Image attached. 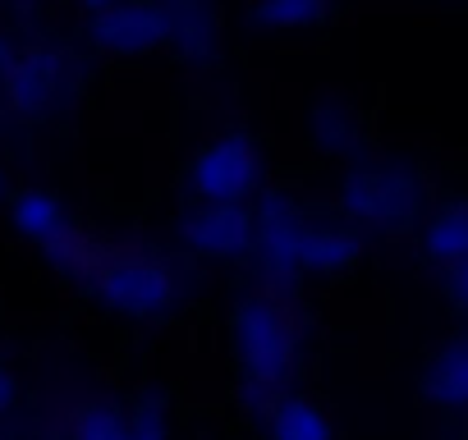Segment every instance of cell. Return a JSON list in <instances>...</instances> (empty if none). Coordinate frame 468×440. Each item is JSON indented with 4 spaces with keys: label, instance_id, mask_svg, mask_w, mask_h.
<instances>
[{
    "label": "cell",
    "instance_id": "cell-13",
    "mask_svg": "<svg viewBox=\"0 0 468 440\" xmlns=\"http://www.w3.org/2000/svg\"><path fill=\"white\" fill-rule=\"evenodd\" d=\"M170 47L188 65H216L220 60V19L207 5H170Z\"/></svg>",
    "mask_w": 468,
    "mask_h": 440
},
{
    "label": "cell",
    "instance_id": "cell-9",
    "mask_svg": "<svg viewBox=\"0 0 468 440\" xmlns=\"http://www.w3.org/2000/svg\"><path fill=\"white\" fill-rule=\"evenodd\" d=\"M170 5H143V0H129V5H92L83 10V33L97 51L111 56H147L156 47H170Z\"/></svg>",
    "mask_w": 468,
    "mask_h": 440
},
{
    "label": "cell",
    "instance_id": "cell-8",
    "mask_svg": "<svg viewBox=\"0 0 468 440\" xmlns=\"http://www.w3.org/2000/svg\"><path fill=\"white\" fill-rule=\"evenodd\" d=\"M175 244L197 262H244L253 257L258 225L253 206H188L175 220Z\"/></svg>",
    "mask_w": 468,
    "mask_h": 440
},
{
    "label": "cell",
    "instance_id": "cell-18",
    "mask_svg": "<svg viewBox=\"0 0 468 440\" xmlns=\"http://www.w3.org/2000/svg\"><path fill=\"white\" fill-rule=\"evenodd\" d=\"M450 299H454V308H459V317H463V326H468V267L450 271Z\"/></svg>",
    "mask_w": 468,
    "mask_h": 440
},
{
    "label": "cell",
    "instance_id": "cell-21",
    "mask_svg": "<svg viewBox=\"0 0 468 440\" xmlns=\"http://www.w3.org/2000/svg\"><path fill=\"white\" fill-rule=\"evenodd\" d=\"M0 440H5V435H0Z\"/></svg>",
    "mask_w": 468,
    "mask_h": 440
},
{
    "label": "cell",
    "instance_id": "cell-7",
    "mask_svg": "<svg viewBox=\"0 0 468 440\" xmlns=\"http://www.w3.org/2000/svg\"><path fill=\"white\" fill-rule=\"evenodd\" d=\"M69 88V60L47 47V42H28L24 33H5L0 37V97H5L19 115H47L51 106H60Z\"/></svg>",
    "mask_w": 468,
    "mask_h": 440
},
{
    "label": "cell",
    "instance_id": "cell-11",
    "mask_svg": "<svg viewBox=\"0 0 468 440\" xmlns=\"http://www.w3.org/2000/svg\"><path fill=\"white\" fill-rule=\"evenodd\" d=\"M422 394L445 413H468V330L445 340L422 367Z\"/></svg>",
    "mask_w": 468,
    "mask_h": 440
},
{
    "label": "cell",
    "instance_id": "cell-17",
    "mask_svg": "<svg viewBox=\"0 0 468 440\" xmlns=\"http://www.w3.org/2000/svg\"><path fill=\"white\" fill-rule=\"evenodd\" d=\"M129 431L133 440H170V413L161 399H138V408L129 413Z\"/></svg>",
    "mask_w": 468,
    "mask_h": 440
},
{
    "label": "cell",
    "instance_id": "cell-16",
    "mask_svg": "<svg viewBox=\"0 0 468 440\" xmlns=\"http://www.w3.org/2000/svg\"><path fill=\"white\" fill-rule=\"evenodd\" d=\"M69 440H133L129 413H120L111 403H83L69 422Z\"/></svg>",
    "mask_w": 468,
    "mask_h": 440
},
{
    "label": "cell",
    "instance_id": "cell-1",
    "mask_svg": "<svg viewBox=\"0 0 468 440\" xmlns=\"http://www.w3.org/2000/svg\"><path fill=\"white\" fill-rule=\"evenodd\" d=\"M253 225H258L253 244L258 271L276 285L303 276H340L363 253V235L345 215H322L285 188H267L253 202Z\"/></svg>",
    "mask_w": 468,
    "mask_h": 440
},
{
    "label": "cell",
    "instance_id": "cell-5",
    "mask_svg": "<svg viewBox=\"0 0 468 440\" xmlns=\"http://www.w3.org/2000/svg\"><path fill=\"white\" fill-rule=\"evenodd\" d=\"M184 183L197 206H249L267 193V152L253 133L225 129L188 156Z\"/></svg>",
    "mask_w": 468,
    "mask_h": 440
},
{
    "label": "cell",
    "instance_id": "cell-2",
    "mask_svg": "<svg viewBox=\"0 0 468 440\" xmlns=\"http://www.w3.org/2000/svg\"><path fill=\"white\" fill-rule=\"evenodd\" d=\"M229 349L239 367L244 390L258 399V408L271 413L290 394V381L303 362V321L276 289H249L229 312Z\"/></svg>",
    "mask_w": 468,
    "mask_h": 440
},
{
    "label": "cell",
    "instance_id": "cell-10",
    "mask_svg": "<svg viewBox=\"0 0 468 440\" xmlns=\"http://www.w3.org/2000/svg\"><path fill=\"white\" fill-rule=\"evenodd\" d=\"M303 129H308V142H313L322 156H349V152L363 147V115H358V106H354L349 97H340V92L317 97Z\"/></svg>",
    "mask_w": 468,
    "mask_h": 440
},
{
    "label": "cell",
    "instance_id": "cell-15",
    "mask_svg": "<svg viewBox=\"0 0 468 440\" xmlns=\"http://www.w3.org/2000/svg\"><path fill=\"white\" fill-rule=\"evenodd\" d=\"M331 19V5H317V0H267V5L249 10V24L271 28V33H303Z\"/></svg>",
    "mask_w": 468,
    "mask_h": 440
},
{
    "label": "cell",
    "instance_id": "cell-14",
    "mask_svg": "<svg viewBox=\"0 0 468 440\" xmlns=\"http://www.w3.org/2000/svg\"><path fill=\"white\" fill-rule=\"evenodd\" d=\"M267 440H335V426L313 399L285 394L267 413Z\"/></svg>",
    "mask_w": 468,
    "mask_h": 440
},
{
    "label": "cell",
    "instance_id": "cell-19",
    "mask_svg": "<svg viewBox=\"0 0 468 440\" xmlns=\"http://www.w3.org/2000/svg\"><path fill=\"white\" fill-rule=\"evenodd\" d=\"M15 403H19V381H15V372L5 362H0V417H5Z\"/></svg>",
    "mask_w": 468,
    "mask_h": 440
},
{
    "label": "cell",
    "instance_id": "cell-20",
    "mask_svg": "<svg viewBox=\"0 0 468 440\" xmlns=\"http://www.w3.org/2000/svg\"><path fill=\"white\" fill-rule=\"evenodd\" d=\"M15 193H19V188H15V179H10V170H5V165H0V197H5V202H10Z\"/></svg>",
    "mask_w": 468,
    "mask_h": 440
},
{
    "label": "cell",
    "instance_id": "cell-4",
    "mask_svg": "<svg viewBox=\"0 0 468 440\" xmlns=\"http://www.w3.org/2000/svg\"><path fill=\"white\" fill-rule=\"evenodd\" d=\"M10 220H15V230L74 285H92L106 248L79 225L74 211L51 193V188H37V183H24L15 197H10Z\"/></svg>",
    "mask_w": 468,
    "mask_h": 440
},
{
    "label": "cell",
    "instance_id": "cell-12",
    "mask_svg": "<svg viewBox=\"0 0 468 440\" xmlns=\"http://www.w3.org/2000/svg\"><path fill=\"white\" fill-rule=\"evenodd\" d=\"M422 253L445 271L468 267V202H441L422 215Z\"/></svg>",
    "mask_w": 468,
    "mask_h": 440
},
{
    "label": "cell",
    "instance_id": "cell-6",
    "mask_svg": "<svg viewBox=\"0 0 468 440\" xmlns=\"http://www.w3.org/2000/svg\"><path fill=\"white\" fill-rule=\"evenodd\" d=\"M88 294L115 312V317H129V321H161L179 308L184 299V280L179 271L165 262V257H152V253H106Z\"/></svg>",
    "mask_w": 468,
    "mask_h": 440
},
{
    "label": "cell",
    "instance_id": "cell-3",
    "mask_svg": "<svg viewBox=\"0 0 468 440\" xmlns=\"http://www.w3.org/2000/svg\"><path fill=\"white\" fill-rule=\"evenodd\" d=\"M335 202L354 230H409L427 206V183L409 161H354Z\"/></svg>",
    "mask_w": 468,
    "mask_h": 440
}]
</instances>
